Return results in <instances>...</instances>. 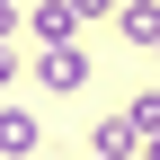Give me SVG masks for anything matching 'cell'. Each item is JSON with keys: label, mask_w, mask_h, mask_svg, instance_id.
<instances>
[{"label": "cell", "mask_w": 160, "mask_h": 160, "mask_svg": "<svg viewBox=\"0 0 160 160\" xmlns=\"http://www.w3.org/2000/svg\"><path fill=\"white\" fill-rule=\"evenodd\" d=\"M80 27H89L80 0H36V9H27V36H36V45H71Z\"/></svg>", "instance_id": "6da1fadb"}, {"label": "cell", "mask_w": 160, "mask_h": 160, "mask_svg": "<svg viewBox=\"0 0 160 160\" xmlns=\"http://www.w3.org/2000/svg\"><path fill=\"white\" fill-rule=\"evenodd\" d=\"M36 80H45V89H89V53H80V45H45Z\"/></svg>", "instance_id": "7a4b0ae2"}, {"label": "cell", "mask_w": 160, "mask_h": 160, "mask_svg": "<svg viewBox=\"0 0 160 160\" xmlns=\"http://www.w3.org/2000/svg\"><path fill=\"white\" fill-rule=\"evenodd\" d=\"M36 142H45V125H36L27 107H0V151H9V160H27Z\"/></svg>", "instance_id": "3957f363"}, {"label": "cell", "mask_w": 160, "mask_h": 160, "mask_svg": "<svg viewBox=\"0 0 160 160\" xmlns=\"http://www.w3.org/2000/svg\"><path fill=\"white\" fill-rule=\"evenodd\" d=\"M116 27H125L133 45H151V53H160V0H125V9H116Z\"/></svg>", "instance_id": "277c9868"}, {"label": "cell", "mask_w": 160, "mask_h": 160, "mask_svg": "<svg viewBox=\"0 0 160 160\" xmlns=\"http://www.w3.org/2000/svg\"><path fill=\"white\" fill-rule=\"evenodd\" d=\"M0 80H18V53H9V45H0Z\"/></svg>", "instance_id": "5b68a950"}, {"label": "cell", "mask_w": 160, "mask_h": 160, "mask_svg": "<svg viewBox=\"0 0 160 160\" xmlns=\"http://www.w3.org/2000/svg\"><path fill=\"white\" fill-rule=\"evenodd\" d=\"M142 160H151V151H142Z\"/></svg>", "instance_id": "8992f818"}, {"label": "cell", "mask_w": 160, "mask_h": 160, "mask_svg": "<svg viewBox=\"0 0 160 160\" xmlns=\"http://www.w3.org/2000/svg\"><path fill=\"white\" fill-rule=\"evenodd\" d=\"M89 160H98V151H89Z\"/></svg>", "instance_id": "52a82bcc"}]
</instances>
